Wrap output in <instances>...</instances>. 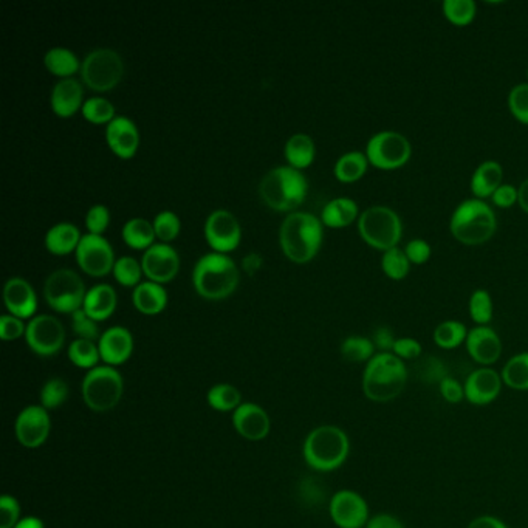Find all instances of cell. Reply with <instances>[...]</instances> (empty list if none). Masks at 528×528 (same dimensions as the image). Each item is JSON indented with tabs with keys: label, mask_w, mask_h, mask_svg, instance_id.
Masks as SVG:
<instances>
[{
	"label": "cell",
	"mask_w": 528,
	"mask_h": 528,
	"mask_svg": "<svg viewBox=\"0 0 528 528\" xmlns=\"http://www.w3.org/2000/svg\"><path fill=\"white\" fill-rule=\"evenodd\" d=\"M4 304L6 310L21 320H32L36 316L37 296L33 285L24 278L15 276L4 285Z\"/></svg>",
	"instance_id": "cell-21"
},
{
	"label": "cell",
	"mask_w": 528,
	"mask_h": 528,
	"mask_svg": "<svg viewBox=\"0 0 528 528\" xmlns=\"http://www.w3.org/2000/svg\"><path fill=\"white\" fill-rule=\"evenodd\" d=\"M84 103V84L79 79H59L52 88L50 107L59 118H72L81 112Z\"/></svg>",
	"instance_id": "cell-22"
},
{
	"label": "cell",
	"mask_w": 528,
	"mask_h": 528,
	"mask_svg": "<svg viewBox=\"0 0 528 528\" xmlns=\"http://www.w3.org/2000/svg\"><path fill=\"white\" fill-rule=\"evenodd\" d=\"M154 231L161 244H171L182 231V220L171 209H165L157 214L154 220Z\"/></svg>",
	"instance_id": "cell-42"
},
{
	"label": "cell",
	"mask_w": 528,
	"mask_h": 528,
	"mask_svg": "<svg viewBox=\"0 0 528 528\" xmlns=\"http://www.w3.org/2000/svg\"><path fill=\"white\" fill-rule=\"evenodd\" d=\"M496 229V214L485 200H465L451 216L450 231L452 238L468 247L487 244Z\"/></svg>",
	"instance_id": "cell-6"
},
{
	"label": "cell",
	"mask_w": 528,
	"mask_h": 528,
	"mask_svg": "<svg viewBox=\"0 0 528 528\" xmlns=\"http://www.w3.org/2000/svg\"><path fill=\"white\" fill-rule=\"evenodd\" d=\"M72 316V329L75 331V335L79 338V340H88V341H99L101 338V330H99L98 322L95 321L94 318L79 309V310L75 311Z\"/></svg>",
	"instance_id": "cell-46"
},
{
	"label": "cell",
	"mask_w": 528,
	"mask_h": 528,
	"mask_svg": "<svg viewBox=\"0 0 528 528\" xmlns=\"http://www.w3.org/2000/svg\"><path fill=\"white\" fill-rule=\"evenodd\" d=\"M118 306V296L110 284H98L90 287L84 300L83 310L95 321L109 320Z\"/></svg>",
	"instance_id": "cell-25"
},
{
	"label": "cell",
	"mask_w": 528,
	"mask_h": 528,
	"mask_svg": "<svg viewBox=\"0 0 528 528\" xmlns=\"http://www.w3.org/2000/svg\"><path fill=\"white\" fill-rule=\"evenodd\" d=\"M364 528H406L403 521L391 513H379L369 519Z\"/></svg>",
	"instance_id": "cell-57"
},
{
	"label": "cell",
	"mask_w": 528,
	"mask_h": 528,
	"mask_svg": "<svg viewBox=\"0 0 528 528\" xmlns=\"http://www.w3.org/2000/svg\"><path fill=\"white\" fill-rule=\"evenodd\" d=\"M233 425L239 434L251 442L264 441L271 428L269 414L254 403H242L234 411Z\"/></svg>",
	"instance_id": "cell-24"
},
{
	"label": "cell",
	"mask_w": 528,
	"mask_h": 528,
	"mask_svg": "<svg viewBox=\"0 0 528 528\" xmlns=\"http://www.w3.org/2000/svg\"><path fill=\"white\" fill-rule=\"evenodd\" d=\"M364 154L368 157L369 165L373 168H379L381 171H394L410 161L412 147L403 134L383 130L371 137Z\"/></svg>",
	"instance_id": "cell-11"
},
{
	"label": "cell",
	"mask_w": 528,
	"mask_h": 528,
	"mask_svg": "<svg viewBox=\"0 0 528 528\" xmlns=\"http://www.w3.org/2000/svg\"><path fill=\"white\" fill-rule=\"evenodd\" d=\"M169 295L165 285L157 284L152 280H143L132 290V304L141 315L156 316L168 307Z\"/></svg>",
	"instance_id": "cell-26"
},
{
	"label": "cell",
	"mask_w": 528,
	"mask_h": 528,
	"mask_svg": "<svg viewBox=\"0 0 528 528\" xmlns=\"http://www.w3.org/2000/svg\"><path fill=\"white\" fill-rule=\"evenodd\" d=\"M300 497L302 499V503L313 507V505H320L324 501L326 492H324V488L321 487L320 482L307 477V479L300 481Z\"/></svg>",
	"instance_id": "cell-51"
},
{
	"label": "cell",
	"mask_w": 528,
	"mask_h": 528,
	"mask_svg": "<svg viewBox=\"0 0 528 528\" xmlns=\"http://www.w3.org/2000/svg\"><path fill=\"white\" fill-rule=\"evenodd\" d=\"M439 391H441L442 399L445 400L446 403L459 404L465 400L463 383L452 379L450 375L439 383Z\"/></svg>",
	"instance_id": "cell-54"
},
{
	"label": "cell",
	"mask_w": 528,
	"mask_h": 528,
	"mask_svg": "<svg viewBox=\"0 0 528 528\" xmlns=\"http://www.w3.org/2000/svg\"><path fill=\"white\" fill-rule=\"evenodd\" d=\"M141 267L147 280L165 285L180 271V254L171 244L156 242L141 256Z\"/></svg>",
	"instance_id": "cell-16"
},
{
	"label": "cell",
	"mask_w": 528,
	"mask_h": 528,
	"mask_svg": "<svg viewBox=\"0 0 528 528\" xmlns=\"http://www.w3.org/2000/svg\"><path fill=\"white\" fill-rule=\"evenodd\" d=\"M321 222L331 229H341L350 227L360 218L358 203L350 198H337L326 203L322 208Z\"/></svg>",
	"instance_id": "cell-28"
},
{
	"label": "cell",
	"mask_w": 528,
	"mask_h": 528,
	"mask_svg": "<svg viewBox=\"0 0 528 528\" xmlns=\"http://www.w3.org/2000/svg\"><path fill=\"white\" fill-rule=\"evenodd\" d=\"M284 157L287 165L295 168L298 171H304L315 161V141L310 135L304 132L293 134L289 140L285 141Z\"/></svg>",
	"instance_id": "cell-30"
},
{
	"label": "cell",
	"mask_w": 528,
	"mask_h": 528,
	"mask_svg": "<svg viewBox=\"0 0 528 528\" xmlns=\"http://www.w3.org/2000/svg\"><path fill=\"white\" fill-rule=\"evenodd\" d=\"M527 78H528V72H527Z\"/></svg>",
	"instance_id": "cell-62"
},
{
	"label": "cell",
	"mask_w": 528,
	"mask_h": 528,
	"mask_svg": "<svg viewBox=\"0 0 528 528\" xmlns=\"http://www.w3.org/2000/svg\"><path fill=\"white\" fill-rule=\"evenodd\" d=\"M340 350H341V357L346 360L347 363L353 364H368L377 355V349L373 346L372 340L360 337V335L347 337L341 342Z\"/></svg>",
	"instance_id": "cell-34"
},
{
	"label": "cell",
	"mask_w": 528,
	"mask_h": 528,
	"mask_svg": "<svg viewBox=\"0 0 528 528\" xmlns=\"http://www.w3.org/2000/svg\"><path fill=\"white\" fill-rule=\"evenodd\" d=\"M99 355L107 366H119L129 360L134 352V337L129 329L114 326L103 331L98 341Z\"/></svg>",
	"instance_id": "cell-23"
},
{
	"label": "cell",
	"mask_w": 528,
	"mask_h": 528,
	"mask_svg": "<svg viewBox=\"0 0 528 528\" xmlns=\"http://www.w3.org/2000/svg\"><path fill=\"white\" fill-rule=\"evenodd\" d=\"M67 353L68 360L75 366H78L81 369H87V371L98 368L99 360H101L98 344L95 341H88V340H79V338H76L68 346Z\"/></svg>",
	"instance_id": "cell-37"
},
{
	"label": "cell",
	"mask_w": 528,
	"mask_h": 528,
	"mask_svg": "<svg viewBox=\"0 0 528 528\" xmlns=\"http://www.w3.org/2000/svg\"><path fill=\"white\" fill-rule=\"evenodd\" d=\"M15 528H46V527H44V523H42L41 519L33 518V516H28V518L21 519V521L17 523V525Z\"/></svg>",
	"instance_id": "cell-61"
},
{
	"label": "cell",
	"mask_w": 528,
	"mask_h": 528,
	"mask_svg": "<svg viewBox=\"0 0 528 528\" xmlns=\"http://www.w3.org/2000/svg\"><path fill=\"white\" fill-rule=\"evenodd\" d=\"M470 316L477 326H488L492 320L494 306H492V298L487 290H476L470 298Z\"/></svg>",
	"instance_id": "cell-44"
},
{
	"label": "cell",
	"mask_w": 528,
	"mask_h": 528,
	"mask_svg": "<svg viewBox=\"0 0 528 528\" xmlns=\"http://www.w3.org/2000/svg\"><path fill=\"white\" fill-rule=\"evenodd\" d=\"M309 180L304 172L291 166H276L269 169L259 183L262 202L278 213H295L306 202Z\"/></svg>",
	"instance_id": "cell-3"
},
{
	"label": "cell",
	"mask_w": 528,
	"mask_h": 528,
	"mask_svg": "<svg viewBox=\"0 0 528 528\" xmlns=\"http://www.w3.org/2000/svg\"><path fill=\"white\" fill-rule=\"evenodd\" d=\"M371 340H372L373 346L380 353H392L397 337L389 327L381 326L373 330Z\"/></svg>",
	"instance_id": "cell-55"
},
{
	"label": "cell",
	"mask_w": 528,
	"mask_h": 528,
	"mask_svg": "<svg viewBox=\"0 0 528 528\" xmlns=\"http://www.w3.org/2000/svg\"><path fill=\"white\" fill-rule=\"evenodd\" d=\"M52 421L44 406H28L17 415L16 437L25 448H39L50 435Z\"/></svg>",
	"instance_id": "cell-17"
},
{
	"label": "cell",
	"mask_w": 528,
	"mask_h": 528,
	"mask_svg": "<svg viewBox=\"0 0 528 528\" xmlns=\"http://www.w3.org/2000/svg\"><path fill=\"white\" fill-rule=\"evenodd\" d=\"M492 200L497 208H512L514 203H518V189L503 183L492 194Z\"/></svg>",
	"instance_id": "cell-56"
},
{
	"label": "cell",
	"mask_w": 528,
	"mask_h": 528,
	"mask_svg": "<svg viewBox=\"0 0 528 528\" xmlns=\"http://www.w3.org/2000/svg\"><path fill=\"white\" fill-rule=\"evenodd\" d=\"M468 329L465 324L456 320H448L435 327L434 342L437 346L443 349V350H452L465 344L466 337H468Z\"/></svg>",
	"instance_id": "cell-36"
},
{
	"label": "cell",
	"mask_w": 528,
	"mask_h": 528,
	"mask_svg": "<svg viewBox=\"0 0 528 528\" xmlns=\"http://www.w3.org/2000/svg\"><path fill=\"white\" fill-rule=\"evenodd\" d=\"M25 322L21 318L10 313L0 316V338L4 341H16L25 335Z\"/></svg>",
	"instance_id": "cell-49"
},
{
	"label": "cell",
	"mask_w": 528,
	"mask_h": 528,
	"mask_svg": "<svg viewBox=\"0 0 528 528\" xmlns=\"http://www.w3.org/2000/svg\"><path fill=\"white\" fill-rule=\"evenodd\" d=\"M329 513L340 528H364L371 519L366 499L353 490L335 492L329 503Z\"/></svg>",
	"instance_id": "cell-15"
},
{
	"label": "cell",
	"mask_w": 528,
	"mask_h": 528,
	"mask_svg": "<svg viewBox=\"0 0 528 528\" xmlns=\"http://www.w3.org/2000/svg\"><path fill=\"white\" fill-rule=\"evenodd\" d=\"M508 109L519 123L528 125V83L512 88L508 95Z\"/></svg>",
	"instance_id": "cell-47"
},
{
	"label": "cell",
	"mask_w": 528,
	"mask_h": 528,
	"mask_svg": "<svg viewBox=\"0 0 528 528\" xmlns=\"http://www.w3.org/2000/svg\"><path fill=\"white\" fill-rule=\"evenodd\" d=\"M404 254L410 259L411 265H423L431 259V245L423 239H414L404 247Z\"/></svg>",
	"instance_id": "cell-53"
},
{
	"label": "cell",
	"mask_w": 528,
	"mask_h": 528,
	"mask_svg": "<svg viewBox=\"0 0 528 528\" xmlns=\"http://www.w3.org/2000/svg\"><path fill=\"white\" fill-rule=\"evenodd\" d=\"M25 340L39 357H53L64 347L66 329L56 316L44 313L35 316L26 324Z\"/></svg>",
	"instance_id": "cell-13"
},
{
	"label": "cell",
	"mask_w": 528,
	"mask_h": 528,
	"mask_svg": "<svg viewBox=\"0 0 528 528\" xmlns=\"http://www.w3.org/2000/svg\"><path fill=\"white\" fill-rule=\"evenodd\" d=\"M350 452L349 435L333 425L318 426L304 442V459L311 470L330 472L344 465Z\"/></svg>",
	"instance_id": "cell-5"
},
{
	"label": "cell",
	"mask_w": 528,
	"mask_h": 528,
	"mask_svg": "<svg viewBox=\"0 0 528 528\" xmlns=\"http://www.w3.org/2000/svg\"><path fill=\"white\" fill-rule=\"evenodd\" d=\"M68 399V386L64 380L52 379L44 384L41 391V403L46 410H57Z\"/></svg>",
	"instance_id": "cell-45"
},
{
	"label": "cell",
	"mask_w": 528,
	"mask_h": 528,
	"mask_svg": "<svg viewBox=\"0 0 528 528\" xmlns=\"http://www.w3.org/2000/svg\"><path fill=\"white\" fill-rule=\"evenodd\" d=\"M392 353H394L395 357H399L400 360H403V361H411V360H417V358L421 357L423 346L415 338H397Z\"/></svg>",
	"instance_id": "cell-52"
},
{
	"label": "cell",
	"mask_w": 528,
	"mask_h": 528,
	"mask_svg": "<svg viewBox=\"0 0 528 528\" xmlns=\"http://www.w3.org/2000/svg\"><path fill=\"white\" fill-rule=\"evenodd\" d=\"M358 233L371 249L384 253L399 247L403 234V223L394 209L377 205L360 214Z\"/></svg>",
	"instance_id": "cell-7"
},
{
	"label": "cell",
	"mask_w": 528,
	"mask_h": 528,
	"mask_svg": "<svg viewBox=\"0 0 528 528\" xmlns=\"http://www.w3.org/2000/svg\"><path fill=\"white\" fill-rule=\"evenodd\" d=\"M81 115L92 125L107 126L110 121L117 118V110L109 99L104 98V96H92V98L86 99Z\"/></svg>",
	"instance_id": "cell-38"
},
{
	"label": "cell",
	"mask_w": 528,
	"mask_h": 528,
	"mask_svg": "<svg viewBox=\"0 0 528 528\" xmlns=\"http://www.w3.org/2000/svg\"><path fill=\"white\" fill-rule=\"evenodd\" d=\"M121 238L129 249L145 253L146 249L156 244L157 236L150 220L145 218H132L123 225Z\"/></svg>",
	"instance_id": "cell-32"
},
{
	"label": "cell",
	"mask_w": 528,
	"mask_h": 528,
	"mask_svg": "<svg viewBox=\"0 0 528 528\" xmlns=\"http://www.w3.org/2000/svg\"><path fill=\"white\" fill-rule=\"evenodd\" d=\"M381 269L389 279L401 280L410 275L411 262L406 258L404 249L397 247V249L384 251L383 258H381Z\"/></svg>",
	"instance_id": "cell-43"
},
{
	"label": "cell",
	"mask_w": 528,
	"mask_h": 528,
	"mask_svg": "<svg viewBox=\"0 0 528 528\" xmlns=\"http://www.w3.org/2000/svg\"><path fill=\"white\" fill-rule=\"evenodd\" d=\"M84 222H86V229H87L88 234L103 236L110 225L109 208L106 207V205H101V203L88 208Z\"/></svg>",
	"instance_id": "cell-48"
},
{
	"label": "cell",
	"mask_w": 528,
	"mask_h": 528,
	"mask_svg": "<svg viewBox=\"0 0 528 528\" xmlns=\"http://www.w3.org/2000/svg\"><path fill=\"white\" fill-rule=\"evenodd\" d=\"M81 64L83 61L67 47L48 48L44 55V66L59 79L75 78L81 72Z\"/></svg>",
	"instance_id": "cell-31"
},
{
	"label": "cell",
	"mask_w": 528,
	"mask_h": 528,
	"mask_svg": "<svg viewBox=\"0 0 528 528\" xmlns=\"http://www.w3.org/2000/svg\"><path fill=\"white\" fill-rule=\"evenodd\" d=\"M466 352L481 368H490L503 355V340L490 326H476L468 331Z\"/></svg>",
	"instance_id": "cell-20"
},
{
	"label": "cell",
	"mask_w": 528,
	"mask_h": 528,
	"mask_svg": "<svg viewBox=\"0 0 528 528\" xmlns=\"http://www.w3.org/2000/svg\"><path fill=\"white\" fill-rule=\"evenodd\" d=\"M260 265H262V258H260L259 254L251 253L249 256H245L244 269L249 273H256L260 269Z\"/></svg>",
	"instance_id": "cell-59"
},
{
	"label": "cell",
	"mask_w": 528,
	"mask_h": 528,
	"mask_svg": "<svg viewBox=\"0 0 528 528\" xmlns=\"http://www.w3.org/2000/svg\"><path fill=\"white\" fill-rule=\"evenodd\" d=\"M324 240L321 218L306 211L287 214L280 223L279 245L285 258L293 264H309L315 259Z\"/></svg>",
	"instance_id": "cell-1"
},
{
	"label": "cell",
	"mask_w": 528,
	"mask_h": 528,
	"mask_svg": "<svg viewBox=\"0 0 528 528\" xmlns=\"http://www.w3.org/2000/svg\"><path fill=\"white\" fill-rule=\"evenodd\" d=\"M106 143L115 156L129 160L140 149V129L134 119L118 115L106 126Z\"/></svg>",
	"instance_id": "cell-19"
},
{
	"label": "cell",
	"mask_w": 528,
	"mask_h": 528,
	"mask_svg": "<svg viewBox=\"0 0 528 528\" xmlns=\"http://www.w3.org/2000/svg\"><path fill=\"white\" fill-rule=\"evenodd\" d=\"M369 160L364 152L350 150L338 158L333 166V174L338 182L355 183L361 180L368 172Z\"/></svg>",
	"instance_id": "cell-33"
},
{
	"label": "cell",
	"mask_w": 528,
	"mask_h": 528,
	"mask_svg": "<svg viewBox=\"0 0 528 528\" xmlns=\"http://www.w3.org/2000/svg\"><path fill=\"white\" fill-rule=\"evenodd\" d=\"M21 507L13 496L0 497V528H15L21 521Z\"/></svg>",
	"instance_id": "cell-50"
},
{
	"label": "cell",
	"mask_w": 528,
	"mask_h": 528,
	"mask_svg": "<svg viewBox=\"0 0 528 528\" xmlns=\"http://www.w3.org/2000/svg\"><path fill=\"white\" fill-rule=\"evenodd\" d=\"M207 400L213 410L220 411V412L236 411L242 404V395L238 388H234L231 384H218L209 389Z\"/></svg>",
	"instance_id": "cell-40"
},
{
	"label": "cell",
	"mask_w": 528,
	"mask_h": 528,
	"mask_svg": "<svg viewBox=\"0 0 528 528\" xmlns=\"http://www.w3.org/2000/svg\"><path fill=\"white\" fill-rule=\"evenodd\" d=\"M203 234L214 253L229 254L242 242V227L239 218L223 208L208 216Z\"/></svg>",
	"instance_id": "cell-14"
},
{
	"label": "cell",
	"mask_w": 528,
	"mask_h": 528,
	"mask_svg": "<svg viewBox=\"0 0 528 528\" xmlns=\"http://www.w3.org/2000/svg\"><path fill=\"white\" fill-rule=\"evenodd\" d=\"M87 289L83 278L72 269H57L44 282V298L57 313L73 315L83 309Z\"/></svg>",
	"instance_id": "cell-10"
},
{
	"label": "cell",
	"mask_w": 528,
	"mask_h": 528,
	"mask_svg": "<svg viewBox=\"0 0 528 528\" xmlns=\"http://www.w3.org/2000/svg\"><path fill=\"white\" fill-rule=\"evenodd\" d=\"M466 528H508L507 523L503 519L492 516V514H481L472 519Z\"/></svg>",
	"instance_id": "cell-58"
},
{
	"label": "cell",
	"mask_w": 528,
	"mask_h": 528,
	"mask_svg": "<svg viewBox=\"0 0 528 528\" xmlns=\"http://www.w3.org/2000/svg\"><path fill=\"white\" fill-rule=\"evenodd\" d=\"M112 275H114L115 280L119 285L134 290L137 285H140L143 282L141 278L145 276V273H143L141 260H137L132 256H121L115 262Z\"/></svg>",
	"instance_id": "cell-39"
},
{
	"label": "cell",
	"mask_w": 528,
	"mask_h": 528,
	"mask_svg": "<svg viewBox=\"0 0 528 528\" xmlns=\"http://www.w3.org/2000/svg\"><path fill=\"white\" fill-rule=\"evenodd\" d=\"M442 10L448 22L456 26L470 25L477 15V6L472 0H445Z\"/></svg>",
	"instance_id": "cell-41"
},
{
	"label": "cell",
	"mask_w": 528,
	"mask_h": 528,
	"mask_svg": "<svg viewBox=\"0 0 528 528\" xmlns=\"http://www.w3.org/2000/svg\"><path fill=\"white\" fill-rule=\"evenodd\" d=\"M503 381L514 391H528V352H521L510 358L503 368Z\"/></svg>",
	"instance_id": "cell-35"
},
{
	"label": "cell",
	"mask_w": 528,
	"mask_h": 528,
	"mask_svg": "<svg viewBox=\"0 0 528 528\" xmlns=\"http://www.w3.org/2000/svg\"><path fill=\"white\" fill-rule=\"evenodd\" d=\"M408 368L394 353H380L366 364L363 392L373 403H389L403 394L408 383Z\"/></svg>",
	"instance_id": "cell-4"
},
{
	"label": "cell",
	"mask_w": 528,
	"mask_h": 528,
	"mask_svg": "<svg viewBox=\"0 0 528 528\" xmlns=\"http://www.w3.org/2000/svg\"><path fill=\"white\" fill-rule=\"evenodd\" d=\"M79 75L86 87L106 94L123 81L125 59L114 48H95L84 57Z\"/></svg>",
	"instance_id": "cell-8"
},
{
	"label": "cell",
	"mask_w": 528,
	"mask_h": 528,
	"mask_svg": "<svg viewBox=\"0 0 528 528\" xmlns=\"http://www.w3.org/2000/svg\"><path fill=\"white\" fill-rule=\"evenodd\" d=\"M81 239H83V234L76 225L70 222H59L55 223L46 233L44 245L48 253L55 256H67V254L76 253Z\"/></svg>",
	"instance_id": "cell-27"
},
{
	"label": "cell",
	"mask_w": 528,
	"mask_h": 528,
	"mask_svg": "<svg viewBox=\"0 0 528 528\" xmlns=\"http://www.w3.org/2000/svg\"><path fill=\"white\" fill-rule=\"evenodd\" d=\"M503 166L497 161L487 160L477 166L472 177V192L474 198L485 200L492 198L497 188L503 185Z\"/></svg>",
	"instance_id": "cell-29"
},
{
	"label": "cell",
	"mask_w": 528,
	"mask_h": 528,
	"mask_svg": "<svg viewBox=\"0 0 528 528\" xmlns=\"http://www.w3.org/2000/svg\"><path fill=\"white\" fill-rule=\"evenodd\" d=\"M503 375L492 368H477L466 377L465 400L472 406H488L503 392Z\"/></svg>",
	"instance_id": "cell-18"
},
{
	"label": "cell",
	"mask_w": 528,
	"mask_h": 528,
	"mask_svg": "<svg viewBox=\"0 0 528 528\" xmlns=\"http://www.w3.org/2000/svg\"><path fill=\"white\" fill-rule=\"evenodd\" d=\"M75 256L79 269L92 278H106L110 275L117 262L112 244L104 236L96 234H83Z\"/></svg>",
	"instance_id": "cell-12"
},
{
	"label": "cell",
	"mask_w": 528,
	"mask_h": 528,
	"mask_svg": "<svg viewBox=\"0 0 528 528\" xmlns=\"http://www.w3.org/2000/svg\"><path fill=\"white\" fill-rule=\"evenodd\" d=\"M518 203L523 213L528 214V178L518 188Z\"/></svg>",
	"instance_id": "cell-60"
},
{
	"label": "cell",
	"mask_w": 528,
	"mask_h": 528,
	"mask_svg": "<svg viewBox=\"0 0 528 528\" xmlns=\"http://www.w3.org/2000/svg\"><path fill=\"white\" fill-rule=\"evenodd\" d=\"M240 271L229 254H203L192 269V287L200 298L223 300L238 290Z\"/></svg>",
	"instance_id": "cell-2"
},
{
	"label": "cell",
	"mask_w": 528,
	"mask_h": 528,
	"mask_svg": "<svg viewBox=\"0 0 528 528\" xmlns=\"http://www.w3.org/2000/svg\"><path fill=\"white\" fill-rule=\"evenodd\" d=\"M83 399L95 412L114 410L125 394V380L112 366H98L88 371L83 380Z\"/></svg>",
	"instance_id": "cell-9"
}]
</instances>
